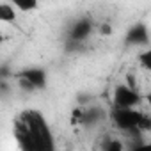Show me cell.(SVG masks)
Here are the masks:
<instances>
[{
    "label": "cell",
    "mask_w": 151,
    "mask_h": 151,
    "mask_svg": "<svg viewBox=\"0 0 151 151\" xmlns=\"http://www.w3.org/2000/svg\"><path fill=\"white\" fill-rule=\"evenodd\" d=\"M14 137L22 151H53L52 132L37 110L23 112L14 123Z\"/></svg>",
    "instance_id": "6da1fadb"
},
{
    "label": "cell",
    "mask_w": 151,
    "mask_h": 151,
    "mask_svg": "<svg viewBox=\"0 0 151 151\" xmlns=\"http://www.w3.org/2000/svg\"><path fill=\"white\" fill-rule=\"evenodd\" d=\"M112 121L119 130L128 132V133H135V135L151 130V117L144 112L135 110V109H114Z\"/></svg>",
    "instance_id": "7a4b0ae2"
},
{
    "label": "cell",
    "mask_w": 151,
    "mask_h": 151,
    "mask_svg": "<svg viewBox=\"0 0 151 151\" xmlns=\"http://www.w3.org/2000/svg\"><path fill=\"white\" fill-rule=\"evenodd\" d=\"M20 78V84L23 89H29V91H34V89H45L46 87V73L39 68H30V69H25L18 75Z\"/></svg>",
    "instance_id": "3957f363"
},
{
    "label": "cell",
    "mask_w": 151,
    "mask_h": 151,
    "mask_svg": "<svg viewBox=\"0 0 151 151\" xmlns=\"http://www.w3.org/2000/svg\"><path fill=\"white\" fill-rule=\"evenodd\" d=\"M140 101V94L132 89L130 86H117L114 91V105L116 109H133L135 105H139Z\"/></svg>",
    "instance_id": "277c9868"
},
{
    "label": "cell",
    "mask_w": 151,
    "mask_h": 151,
    "mask_svg": "<svg viewBox=\"0 0 151 151\" xmlns=\"http://www.w3.org/2000/svg\"><path fill=\"white\" fill-rule=\"evenodd\" d=\"M93 22L89 20V18H80V20H77L73 25H71V29H69V39L73 41V43H82V41H86L89 36H91V32H93Z\"/></svg>",
    "instance_id": "5b68a950"
},
{
    "label": "cell",
    "mask_w": 151,
    "mask_h": 151,
    "mask_svg": "<svg viewBox=\"0 0 151 151\" xmlns=\"http://www.w3.org/2000/svg\"><path fill=\"white\" fill-rule=\"evenodd\" d=\"M126 43L128 45H147L149 43V34H147L146 25L139 23V25L132 27L126 34Z\"/></svg>",
    "instance_id": "8992f818"
},
{
    "label": "cell",
    "mask_w": 151,
    "mask_h": 151,
    "mask_svg": "<svg viewBox=\"0 0 151 151\" xmlns=\"http://www.w3.org/2000/svg\"><path fill=\"white\" fill-rule=\"evenodd\" d=\"M16 20V7L13 4H0V22L11 23Z\"/></svg>",
    "instance_id": "52a82bcc"
},
{
    "label": "cell",
    "mask_w": 151,
    "mask_h": 151,
    "mask_svg": "<svg viewBox=\"0 0 151 151\" xmlns=\"http://www.w3.org/2000/svg\"><path fill=\"white\" fill-rule=\"evenodd\" d=\"M98 119H101V110L100 109H87L82 114V124H94Z\"/></svg>",
    "instance_id": "ba28073f"
},
{
    "label": "cell",
    "mask_w": 151,
    "mask_h": 151,
    "mask_svg": "<svg viewBox=\"0 0 151 151\" xmlns=\"http://www.w3.org/2000/svg\"><path fill=\"white\" fill-rule=\"evenodd\" d=\"M13 6H14L18 11H23V13L37 9V2H36V0H14Z\"/></svg>",
    "instance_id": "9c48e42d"
},
{
    "label": "cell",
    "mask_w": 151,
    "mask_h": 151,
    "mask_svg": "<svg viewBox=\"0 0 151 151\" xmlns=\"http://www.w3.org/2000/svg\"><path fill=\"white\" fill-rule=\"evenodd\" d=\"M139 64H140L146 71H151V48L146 50V52H142V53L139 55Z\"/></svg>",
    "instance_id": "30bf717a"
},
{
    "label": "cell",
    "mask_w": 151,
    "mask_h": 151,
    "mask_svg": "<svg viewBox=\"0 0 151 151\" xmlns=\"http://www.w3.org/2000/svg\"><path fill=\"white\" fill-rule=\"evenodd\" d=\"M105 151H124V147L119 140H109L105 146Z\"/></svg>",
    "instance_id": "8fae6325"
},
{
    "label": "cell",
    "mask_w": 151,
    "mask_h": 151,
    "mask_svg": "<svg viewBox=\"0 0 151 151\" xmlns=\"http://www.w3.org/2000/svg\"><path fill=\"white\" fill-rule=\"evenodd\" d=\"M132 151H151V142H147V144H137V146H133V149Z\"/></svg>",
    "instance_id": "7c38bea8"
},
{
    "label": "cell",
    "mask_w": 151,
    "mask_h": 151,
    "mask_svg": "<svg viewBox=\"0 0 151 151\" xmlns=\"http://www.w3.org/2000/svg\"><path fill=\"white\" fill-rule=\"evenodd\" d=\"M100 34H110V25L109 23H103L100 27Z\"/></svg>",
    "instance_id": "4fadbf2b"
},
{
    "label": "cell",
    "mask_w": 151,
    "mask_h": 151,
    "mask_svg": "<svg viewBox=\"0 0 151 151\" xmlns=\"http://www.w3.org/2000/svg\"><path fill=\"white\" fill-rule=\"evenodd\" d=\"M146 100H147V103H149V107H151V93H149V94L146 96Z\"/></svg>",
    "instance_id": "5bb4252c"
}]
</instances>
